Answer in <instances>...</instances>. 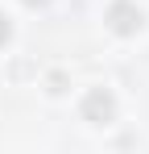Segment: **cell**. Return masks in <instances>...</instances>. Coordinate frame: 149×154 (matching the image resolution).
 <instances>
[{"label":"cell","mask_w":149,"mask_h":154,"mask_svg":"<svg viewBox=\"0 0 149 154\" xmlns=\"http://www.w3.org/2000/svg\"><path fill=\"white\" fill-rule=\"evenodd\" d=\"M25 4H46V0H25Z\"/></svg>","instance_id":"4"},{"label":"cell","mask_w":149,"mask_h":154,"mask_svg":"<svg viewBox=\"0 0 149 154\" xmlns=\"http://www.w3.org/2000/svg\"><path fill=\"white\" fill-rule=\"evenodd\" d=\"M112 29H120V33L141 29V13H137L133 4H116V8H112Z\"/></svg>","instance_id":"2"},{"label":"cell","mask_w":149,"mask_h":154,"mask_svg":"<svg viewBox=\"0 0 149 154\" xmlns=\"http://www.w3.org/2000/svg\"><path fill=\"white\" fill-rule=\"evenodd\" d=\"M112 112H116V104H112V96H108L104 88H95V92L87 96V104H83V117H87L91 125H108Z\"/></svg>","instance_id":"1"},{"label":"cell","mask_w":149,"mask_h":154,"mask_svg":"<svg viewBox=\"0 0 149 154\" xmlns=\"http://www.w3.org/2000/svg\"><path fill=\"white\" fill-rule=\"evenodd\" d=\"M0 42H8V21L0 17Z\"/></svg>","instance_id":"3"}]
</instances>
